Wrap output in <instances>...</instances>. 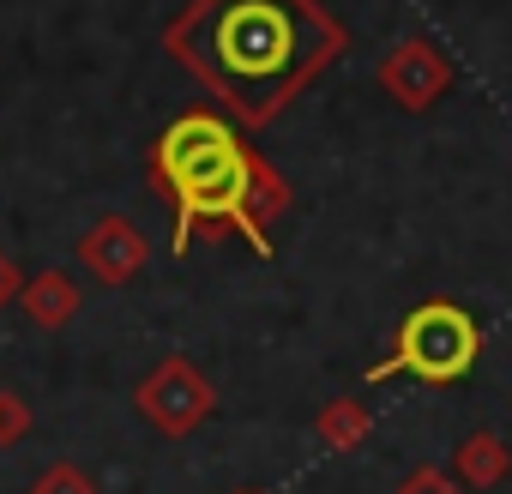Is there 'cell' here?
Returning a JSON list of instances; mask_svg holds the SVG:
<instances>
[{
    "instance_id": "8",
    "label": "cell",
    "mask_w": 512,
    "mask_h": 494,
    "mask_svg": "<svg viewBox=\"0 0 512 494\" xmlns=\"http://www.w3.org/2000/svg\"><path fill=\"white\" fill-rule=\"evenodd\" d=\"M452 470H458V482H470V488H500L506 470H512V452H506L500 434H470V440L458 446Z\"/></svg>"
},
{
    "instance_id": "14",
    "label": "cell",
    "mask_w": 512,
    "mask_h": 494,
    "mask_svg": "<svg viewBox=\"0 0 512 494\" xmlns=\"http://www.w3.org/2000/svg\"><path fill=\"white\" fill-rule=\"evenodd\" d=\"M253 494H260V488H253Z\"/></svg>"
},
{
    "instance_id": "13",
    "label": "cell",
    "mask_w": 512,
    "mask_h": 494,
    "mask_svg": "<svg viewBox=\"0 0 512 494\" xmlns=\"http://www.w3.org/2000/svg\"><path fill=\"white\" fill-rule=\"evenodd\" d=\"M25 284H19V272H13V260H0V302H13Z\"/></svg>"
},
{
    "instance_id": "1",
    "label": "cell",
    "mask_w": 512,
    "mask_h": 494,
    "mask_svg": "<svg viewBox=\"0 0 512 494\" xmlns=\"http://www.w3.org/2000/svg\"><path fill=\"white\" fill-rule=\"evenodd\" d=\"M169 49L193 61L247 127H266L344 37L314 0H205L175 25Z\"/></svg>"
},
{
    "instance_id": "5",
    "label": "cell",
    "mask_w": 512,
    "mask_h": 494,
    "mask_svg": "<svg viewBox=\"0 0 512 494\" xmlns=\"http://www.w3.org/2000/svg\"><path fill=\"white\" fill-rule=\"evenodd\" d=\"M79 266H91L97 284H127V278H139V266H145V241H139V229H133L127 217H103V223L79 241Z\"/></svg>"
},
{
    "instance_id": "10",
    "label": "cell",
    "mask_w": 512,
    "mask_h": 494,
    "mask_svg": "<svg viewBox=\"0 0 512 494\" xmlns=\"http://www.w3.org/2000/svg\"><path fill=\"white\" fill-rule=\"evenodd\" d=\"M31 494H97V482H91L79 464H49V470L31 482Z\"/></svg>"
},
{
    "instance_id": "6",
    "label": "cell",
    "mask_w": 512,
    "mask_h": 494,
    "mask_svg": "<svg viewBox=\"0 0 512 494\" xmlns=\"http://www.w3.org/2000/svg\"><path fill=\"white\" fill-rule=\"evenodd\" d=\"M404 103H428L440 85H446V67H440V55H428L422 43H410V49H398L392 61H386V73H380Z\"/></svg>"
},
{
    "instance_id": "7",
    "label": "cell",
    "mask_w": 512,
    "mask_h": 494,
    "mask_svg": "<svg viewBox=\"0 0 512 494\" xmlns=\"http://www.w3.org/2000/svg\"><path fill=\"white\" fill-rule=\"evenodd\" d=\"M19 302H25V314H31L43 332H61V326L79 314V290H73L61 272H43V278H31V284L19 290Z\"/></svg>"
},
{
    "instance_id": "9",
    "label": "cell",
    "mask_w": 512,
    "mask_h": 494,
    "mask_svg": "<svg viewBox=\"0 0 512 494\" xmlns=\"http://www.w3.org/2000/svg\"><path fill=\"white\" fill-rule=\"evenodd\" d=\"M320 440L332 446V452H356L362 440H368V410L362 404H350V398H338V404H326L320 410Z\"/></svg>"
},
{
    "instance_id": "11",
    "label": "cell",
    "mask_w": 512,
    "mask_h": 494,
    "mask_svg": "<svg viewBox=\"0 0 512 494\" xmlns=\"http://www.w3.org/2000/svg\"><path fill=\"white\" fill-rule=\"evenodd\" d=\"M25 434H31V410H25V398L0 392V446H19Z\"/></svg>"
},
{
    "instance_id": "12",
    "label": "cell",
    "mask_w": 512,
    "mask_h": 494,
    "mask_svg": "<svg viewBox=\"0 0 512 494\" xmlns=\"http://www.w3.org/2000/svg\"><path fill=\"white\" fill-rule=\"evenodd\" d=\"M392 494H464V488H458V476H446V470H410Z\"/></svg>"
},
{
    "instance_id": "3",
    "label": "cell",
    "mask_w": 512,
    "mask_h": 494,
    "mask_svg": "<svg viewBox=\"0 0 512 494\" xmlns=\"http://www.w3.org/2000/svg\"><path fill=\"white\" fill-rule=\"evenodd\" d=\"M482 356V326L476 314H464L458 302H422L404 314L398 338H392V356L368 368V380H392V374H410V380H428V386H452L476 368Z\"/></svg>"
},
{
    "instance_id": "4",
    "label": "cell",
    "mask_w": 512,
    "mask_h": 494,
    "mask_svg": "<svg viewBox=\"0 0 512 494\" xmlns=\"http://www.w3.org/2000/svg\"><path fill=\"white\" fill-rule=\"evenodd\" d=\"M133 404H139V416H145L157 434L181 440V434H193V428L217 410V392H211V380H205L187 356H169V362H157V368L139 380Z\"/></svg>"
},
{
    "instance_id": "2",
    "label": "cell",
    "mask_w": 512,
    "mask_h": 494,
    "mask_svg": "<svg viewBox=\"0 0 512 494\" xmlns=\"http://www.w3.org/2000/svg\"><path fill=\"white\" fill-rule=\"evenodd\" d=\"M151 169L175 199V254H187L193 229H241L253 254H272L266 223L253 211V187H260V157H253L223 115H181L163 127L151 145Z\"/></svg>"
}]
</instances>
